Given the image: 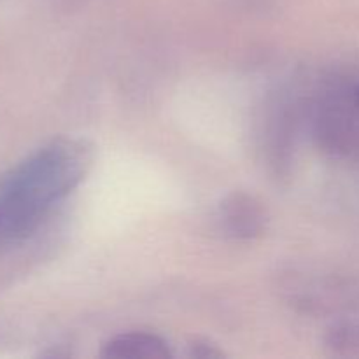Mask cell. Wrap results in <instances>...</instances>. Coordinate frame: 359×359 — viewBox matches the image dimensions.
<instances>
[{
	"mask_svg": "<svg viewBox=\"0 0 359 359\" xmlns=\"http://www.w3.org/2000/svg\"><path fill=\"white\" fill-rule=\"evenodd\" d=\"M95 149L86 139L46 144L0 179V231L21 237L86 179Z\"/></svg>",
	"mask_w": 359,
	"mask_h": 359,
	"instance_id": "cell-1",
	"label": "cell"
},
{
	"mask_svg": "<svg viewBox=\"0 0 359 359\" xmlns=\"http://www.w3.org/2000/svg\"><path fill=\"white\" fill-rule=\"evenodd\" d=\"M219 219L224 231L235 238H255L266 228L265 209L245 193H233L221 202Z\"/></svg>",
	"mask_w": 359,
	"mask_h": 359,
	"instance_id": "cell-2",
	"label": "cell"
},
{
	"mask_svg": "<svg viewBox=\"0 0 359 359\" xmlns=\"http://www.w3.org/2000/svg\"><path fill=\"white\" fill-rule=\"evenodd\" d=\"M100 356L105 359H168V344L153 333L130 332L112 337L104 344Z\"/></svg>",
	"mask_w": 359,
	"mask_h": 359,
	"instance_id": "cell-3",
	"label": "cell"
},
{
	"mask_svg": "<svg viewBox=\"0 0 359 359\" xmlns=\"http://www.w3.org/2000/svg\"><path fill=\"white\" fill-rule=\"evenodd\" d=\"M186 356L193 359H216L223 358V351L217 349V346L210 344L209 340H195V342L189 344Z\"/></svg>",
	"mask_w": 359,
	"mask_h": 359,
	"instance_id": "cell-4",
	"label": "cell"
},
{
	"mask_svg": "<svg viewBox=\"0 0 359 359\" xmlns=\"http://www.w3.org/2000/svg\"><path fill=\"white\" fill-rule=\"evenodd\" d=\"M356 102H358V105H359V88H358V91H356Z\"/></svg>",
	"mask_w": 359,
	"mask_h": 359,
	"instance_id": "cell-5",
	"label": "cell"
}]
</instances>
